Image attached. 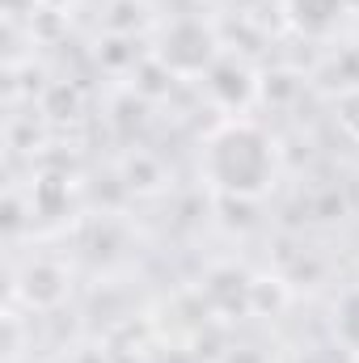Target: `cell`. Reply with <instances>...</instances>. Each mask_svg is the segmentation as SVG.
<instances>
[{
	"label": "cell",
	"instance_id": "5b68a950",
	"mask_svg": "<svg viewBox=\"0 0 359 363\" xmlns=\"http://www.w3.org/2000/svg\"><path fill=\"white\" fill-rule=\"evenodd\" d=\"M334 338H338V347L347 355L359 359V283L347 287L338 296V304H334Z\"/></svg>",
	"mask_w": 359,
	"mask_h": 363
},
{
	"label": "cell",
	"instance_id": "8992f818",
	"mask_svg": "<svg viewBox=\"0 0 359 363\" xmlns=\"http://www.w3.org/2000/svg\"><path fill=\"white\" fill-rule=\"evenodd\" d=\"M338 123H343V131L351 140H359V85L343 89V97H338Z\"/></svg>",
	"mask_w": 359,
	"mask_h": 363
},
{
	"label": "cell",
	"instance_id": "6da1fadb",
	"mask_svg": "<svg viewBox=\"0 0 359 363\" xmlns=\"http://www.w3.org/2000/svg\"><path fill=\"white\" fill-rule=\"evenodd\" d=\"M279 174L275 140L250 118H224L203 140V178L216 194L254 203L263 199Z\"/></svg>",
	"mask_w": 359,
	"mask_h": 363
},
{
	"label": "cell",
	"instance_id": "7a4b0ae2",
	"mask_svg": "<svg viewBox=\"0 0 359 363\" xmlns=\"http://www.w3.org/2000/svg\"><path fill=\"white\" fill-rule=\"evenodd\" d=\"M157 60L174 77H207V68L220 60V43H216V34L203 21L182 17V21L165 26V34L157 43Z\"/></svg>",
	"mask_w": 359,
	"mask_h": 363
},
{
	"label": "cell",
	"instance_id": "3957f363",
	"mask_svg": "<svg viewBox=\"0 0 359 363\" xmlns=\"http://www.w3.org/2000/svg\"><path fill=\"white\" fill-rule=\"evenodd\" d=\"M279 9H283V21L296 34H304V38H330L347 21L351 0H279Z\"/></svg>",
	"mask_w": 359,
	"mask_h": 363
},
{
	"label": "cell",
	"instance_id": "52a82bcc",
	"mask_svg": "<svg viewBox=\"0 0 359 363\" xmlns=\"http://www.w3.org/2000/svg\"><path fill=\"white\" fill-rule=\"evenodd\" d=\"M34 4L38 0H4V13L9 17H26V13H34Z\"/></svg>",
	"mask_w": 359,
	"mask_h": 363
},
{
	"label": "cell",
	"instance_id": "277c9868",
	"mask_svg": "<svg viewBox=\"0 0 359 363\" xmlns=\"http://www.w3.org/2000/svg\"><path fill=\"white\" fill-rule=\"evenodd\" d=\"M203 85L207 93L224 106V110H245L250 101H254V72L241 64V60H228V55H220L211 68H207V77H203Z\"/></svg>",
	"mask_w": 359,
	"mask_h": 363
}]
</instances>
